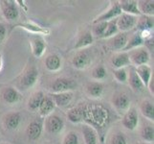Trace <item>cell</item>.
<instances>
[{"label":"cell","instance_id":"obj_2","mask_svg":"<svg viewBox=\"0 0 154 144\" xmlns=\"http://www.w3.org/2000/svg\"><path fill=\"white\" fill-rule=\"evenodd\" d=\"M77 88L76 82L68 78H57L51 84L50 90L52 93H60L72 91Z\"/></svg>","mask_w":154,"mask_h":144},{"label":"cell","instance_id":"obj_22","mask_svg":"<svg viewBox=\"0 0 154 144\" xmlns=\"http://www.w3.org/2000/svg\"><path fill=\"white\" fill-rule=\"evenodd\" d=\"M127 82H128L131 88L136 92L142 91V90L144 89V88H145L144 84H143L142 81H141V79L139 78V76L137 75V73L135 71V68H131L130 69L129 76L127 77Z\"/></svg>","mask_w":154,"mask_h":144},{"label":"cell","instance_id":"obj_34","mask_svg":"<svg viewBox=\"0 0 154 144\" xmlns=\"http://www.w3.org/2000/svg\"><path fill=\"white\" fill-rule=\"evenodd\" d=\"M118 33H119V30H118V28H117V25H116V19L107 21V26H106V29H105L103 39L112 38L113 36L117 35Z\"/></svg>","mask_w":154,"mask_h":144},{"label":"cell","instance_id":"obj_4","mask_svg":"<svg viewBox=\"0 0 154 144\" xmlns=\"http://www.w3.org/2000/svg\"><path fill=\"white\" fill-rule=\"evenodd\" d=\"M0 7H1L3 17L7 20L13 21L18 18L19 10L14 1L3 0V1H0Z\"/></svg>","mask_w":154,"mask_h":144},{"label":"cell","instance_id":"obj_39","mask_svg":"<svg viewBox=\"0 0 154 144\" xmlns=\"http://www.w3.org/2000/svg\"><path fill=\"white\" fill-rule=\"evenodd\" d=\"M110 144H127V141L124 134L118 133V134H115L111 137Z\"/></svg>","mask_w":154,"mask_h":144},{"label":"cell","instance_id":"obj_26","mask_svg":"<svg viewBox=\"0 0 154 144\" xmlns=\"http://www.w3.org/2000/svg\"><path fill=\"white\" fill-rule=\"evenodd\" d=\"M45 66L49 71H57L61 67V59L57 54H51L45 59Z\"/></svg>","mask_w":154,"mask_h":144},{"label":"cell","instance_id":"obj_3","mask_svg":"<svg viewBox=\"0 0 154 144\" xmlns=\"http://www.w3.org/2000/svg\"><path fill=\"white\" fill-rule=\"evenodd\" d=\"M138 17L127 14H122L120 17L116 18V25L119 32L125 33L127 31H130L135 28L137 23Z\"/></svg>","mask_w":154,"mask_h":144},{"label":"cell","instance_id":"obj_10","mask_svg":"<svg viewBox=\"0 0 154 144\" xmlns=\"http://www.w3.org/2000/svg\"><path fill=\"white\" fill-rule=\"evenodd\" d=\"M91 62V58L86 51H79L73 58V66L77 69H85Z\"/></svg>","mask_w":154,"mask_h":144},{"label":"cell","instance_id":"obj_12","mask_svg":"<svg viewBox=\"0 0 154 144\" xmlns=\"http://www.w3.org/2000/svg\"><path fill=\"white\" fill-rule=\"evenodd\" d=\"M111 65L114 67V69L125 68L126 66H130V60L127 52H119L115 54L111 58Z\"/></svg>","mask_w":154,"mask_h":144},{"label":"cell","instance_id":"obj_8","mask_svg":"<svg viewBox=\"0 0 154 144\" xmlns=\"http://www.w3.org/2000/svg\"><path fill=\"white\" fill-rule=\"evenodd\" d=\"M38 78V71L35 66H31L27 68L22 74L20 79L21 86H22L25 89L30 88L35 84L36 80Z\"/></svg>","mask_w":154,"mask_h":144},{"label":"cell","instance_id":"obj_24","mask_svg":"<svg viewBox=\"0 0 154 144\" xmlns=\"http://www.w3.org/2000/svg\"><path fill=\"white\" fill-rule=\"evenodd\" d=\"M55 107L56 106L50 96H44V98L42 99L38 110L42 116H49L51 115L52 111L54 110Z\"/></svg>","mask_w":154,"mask_h":144},{"label":"cell","instance_id":"obj_16","mask_svg":"<svg viewBox=\"0 0 154 144\" xmlns=\"http://www.w3.org/2000/svg\"><path fill=\"white\" fill-rule=\"evenodd\" d=\"M119 4H120V8L123 14L135 15V17L141 15L139 9H138L137 1H134V0H123V1L119 2Z\"/></svg>","mask_w":154,"mask_h":144},{"label":"cell","instance_id":"obj_43","mask_svg":"<svg viewBox=\"0 0 154 144\" xmlns=\"http://www.w3.org/2000/svg\"><path fill=\"white\" fill-rule=\"evenodd\" d=\"M2 66H3V60H2V56L0 55V71H1Z\"/></svg>","mask_w":154,"mask_h":144},{"label":"cell","instance_id":"obj_32","mask_svg":"<svg viewBox=\"0 0 154 144\" xmlns=\"http://www.w3.org/2000/svg\"><path fill=\"white\" fill-rule=\"evenodd\" d=\"M15 27H21L25 30H27L32 33H36V34H44V35H49L50 31L48 29H44L40 27V26L35 25V24H30V23H19L17 25H15Z\"/></svg>","mask_w":154,"mask_h":144},{"label":"cell","instance_id":"obj_1","mask_svg":"<svg viewBox=\"0 0 154 144\" xmlns=\"http://www.w3.org/2000/svg\"><path fill=\"white\" fill-rule=\"evenodd\" d=\"M127 53H128L130 63H132V65L135 66L136 67L140 66L147 65V62L150 60L149 51H147L145 47H142V46L135 48L133 50H130Z\"/></svg>","mask_w":154,"mask_h":144},{"label":"cell","instance_id":"obj_37","mask_svg":"<svg viewBox=\"0 0 154 144\" xmlns=\"http://www.w3.org/2000/svg\"><path fill=\"white\" fill-rule=\"evenodd\" d=\"M62 144H79L78 135L75 132H68L63 137Z\"/></svg>","mask_w":154,"mask_h":144},{"label":"cell","instance_id":"obj_20","mask_svg":"<svg viewBox=\"0 0 154 144\" xmlns=\"http://www.w3.org/2000/svg\"><path fill=\"white\" fill-rule=\"evenodd\" d=\"M135 71L137 73V75L141 79L142 83L144 84V86L146 88H147V85L149 83L151 77L153 76L151 68L147 65H144V66H140L135 67Z\"/></svg>","mask_w":154,"mask_h":144},{"label":"cell","instance_id":"obj_41","mask_svg":"<svg viewBox=\"0 0 154 144\" xmlns=\"http://www.w3.org/2000/svg\"><path fill=\"white\" fill-rule=\"evenodd\" d=\"M144 43L146 45V49L147 51H149V50H153V37H151V38L149 39H147L146 40H144Z\"/></svg>","mask_w":154,"mask_h":144},{"label":"cell","instance_id":"obj_13","mask_svg":"<svg viewBox=\"0 0 154 144\" xmlns=\"http://www.w3.org/2000/svg\"><path fill=\"white\" fill-rule=\"evenodd\" d=\"M42 132H43V125L39 121H32L26 130L28 138L33 141L38 139L42 135Z\"/></svg>","mask_w":154,"mask_h":144},{"label":"cell","instance_id":"obj_35","mask_svg":"<svg viewBox=\"0 0 154 144\" xmlns=\"http://www.w3.org/2000/svg\"><path fill=\"white\" fill-rule=\"evenodd\" d=\"M106 26H107V22L103 21V22H99V23H95V26L93 28V37H97L99 39H103V37L104 35V32L106 29Z\"/></svg>","mask_w":154,"mask_h":144},{"label":"cell","instance_id":"obj_30","mask_svg":"<svg viewBox=\"0 0 154 144\" xmlns=\"http://www.w3.org/2000/svg\"><path fill=\"white\" fill-rule=\"evenodd\" d=\"M44 98V94L42 91H38L35 92L33 95L29 98L28 102H27V108L28 110L32 111H35L38 110L39 108V105L41 103L42 99Z\"/></svg>","mask_w":154,"mask_h":144},{"label":"cell","instance_id":"obj_18","mask_svg":"<svg viewBox=\"0 0 154 144\" xmlns=\"http://www.w3.org/2000/svg\"><path fill=\"white\" fill-rule=\"evenodd\" d=\"M30 44L32 48V52H33V55L36 58H39L43 55V53L45 51L46 44L44 40H42L39 37H35V38H32L30 40Z\"/></svg>","mask_w":154,"mask_h":144},{"label":"cell","instance_id":"obj_29","mask_svg":"<svg viewBox=\"0 0 154 144\" xmlns=\"http://www.w3.org/2000/svg\"><path fill=\"white\" fill-rule=\"evenodd\" d=\"M85 113L81 108H73L68 110L67 113V118L72 123H81L84 119Z\"/></svg>","mask_w":154,"mask_h":144},{"label":"cell","instance_id":"obj_40","mask_svg":"<svg viewBox=\"0 0 154 144\" xmlns=\"http://www.w3.org/2000/svg\"><path fill=\"white\" fill-rule=\"evenodd\" d=\"M7 35V29L5 27V25L0 23V45L2 44V42L4 41L5 38H6Z\"/></svg>","mask_w":154,"mask_h":144},{"label":"cell","instance_id":"obj_19","mask_svg":"<svg viewBox=\"0 0 154 144\" xmlns=\"http://www.w3.org/2000/svg\"><path fill=\"white\" fill-rule=\"evenodd\" d=\"M83 140L85 144H97L98 143V136L97 132L93 127L89 125H83L82 128Z\"/></svg>","mask_w":154,"mask_h":144},{"label":"cell","instance_id":"obj_33","mask_svg":"<svg viewBox=\"0 0 154 144\" xmlns=\"http://www.w3.org/2000/svg\"><path fill=\"white\" fill-rule=\"evenodd\" d=\"M141 137L142 139L147 143H153L154 140V129L153 126H146L141 131Z\"/></svg>","mask_w":154,"mask_h":144},{"label":"cell","instance_id":"obj_44","mask_svg":"<svg viewBox=\"0 0 154 144\" xmlns=\"http://www.w3.org/2000/svg\"><path fill=\"white\" fill-rule=\"evenodd\" d=\"M138 144H153V143H147V142H140V143H138Z\"/></svg>","mask_w":154,"mask_h":144},{"label":"cell","instance_id":"obj_5","mask_svg":"<svg viewBox=\"0 0 154 144\" xmlns=\"http://www.w3.org/2000/svg\"><path fill=\"white\" fill-rule=\"evenodd\" d=\"M64 128V122L58 115H49L45 120V129L51 135H57Z\"/></svg>","mask_w":154,"mask_h":144},{"label":"cell","instance_id":"obj_25","mask_svg":"<svg viewBox=\"0 0 154 144\" xmlns=\"http://www.w3.org/2000/svg\"><path fill=\"white\" fill-rule=\"evenodd\" d=\"M139 12L143 15L153 17L154 14V1L153 0H140L137 1Z\"/></svg>","mask_w":154,"mask_h":144},{"label":"cell","instance_id":"obj_9","mask_svg":"<svg viewBox=\"0 0 154 144\" xmlns=\"http://www.w3.org/2000/svg\"><path fill=\"white\" fill-rule=\"evenodd\" d=\"M112 104L114 108L119 111V113H125L129 109L130 99L128 98L127 94L124 92H120L113 95Z\"/></svg>","mask_w":154,"mask_h":144},{"label":"cell","instance_id":"obj_11","mask_svg":"<svg viewBox=\"0 0 154 144\" xmlns=\"http://www.w3.org/2000/svg\"><path fill=\"white\" fill-rule=\"evenodd\" d=\"M49 96L53 100L55 106L60 107V108H64V107L68 106L71 103V101L73 99L72 91L60 92V93H51Z\"/></svg>","mask_w":154,"mask_h":144},{"label":"cell","instance_id":"obj_6","mask_svg":"<svg viewBox=\"0 0 154 144\" xmlns=\"http://www.w3.org/2000/svg\"><path fill=\"white\" fill-rule=\"evenodd\" d=\"M122 14L123 13H122V11H121L119 2H114L106 12L103 13L102 14H100L98 18H95L93 23L95 24V23H99V22H103V21H106V22H107V21L116 19L118 17H120Z\"/></svg>","mask_w":154,"mask_h":144},{"label":"cell","instance_id":"obj_36","mask_svg":"<svg viewBox=\"0 0 154 144\" xmlns=\"http://www.w3.org/2000/svg\"><path fill=\"white\" fill-rule=\"evenodd\" d=\"M113 76L114 78L120 83H126L127 82V72L125 68H120V69H114L113 70Z\"/></svg>","mask_w":154,"mask_h":144},{"label":"cell","instance_id":"obj_42","mask_svg":"<svg viewBox=\"0 0 154 144\" xmlns=\"http://www.w3.org/2000/svg\"><path fill=\"white\" fill-rule=\"evenodd\" d=\"M153 84H154V77L152 76L151 79H150V81H149V83H148V85H147V88L149 89V91H150L151 94L154 93V87H153Z\"/></svg>","mask_w":154,"mask_h":144},{"label":"cell","instance_id":"obj_7","mask_svg":"<svg viewBox=\"0 0 154 144\" xmlns=\"http://www.w3.org/2000/svg\"><path fill=\"white\" fill-rule=\"evenodd\" d=\"M138 123H139V115H138V111L136 109L132 108L127 110L122 119V124L125 128V129L129 131H134Z\"/></svg>","mask_w":154,"mask_h":144},{"label":"cell","instance_id":"obj_23","mask_svg":"<svg viewBox=\"0 0 154 144\" xmlns=\"http://www.w3.org/2000/svg\"><path fill=\"white\" fill-rule=\"evenodd\" d=\"M143 43H144V40H143V38L141 37L140 32H137V33L133 34L128 40H127L126 44L122 52H128L130 50H133L135 48L141 47Z\"/></svg>","mask_w":154,"mask_h":144},{"label":"cell","instance_id":"obj_28","mask_svg":"<svg viewBox=\"0 0 154 144\" xmlns=\"http://www.w3.org/2000/svg\"><path fill=\"white\" fill-rule=\"evenodd\" d=\"M140 110L142 114L148 120H154V106L150 100H143L140 104Z\"/></svg>","mask_w":154,"mask_h":144},{"label":"cell","instance_id":"obj_17","mask_svg":"<svg viewBox=\"0 0 154 144\" xmlns=\"http://www.w3.org/2000/svg\"><path fill=\"white\" fill-rule=\"evenodd\" d=\"M2 98L4 100V102H6L8 104H15L20 101L21 95L14 88L8 87L3 89Z\"/></svg>","mask_w":154,"mask_h":144},{"label":"cell","instance_id":"obj_21","mask_svg":"<svg viewBox=\"0 0 154 144\" xmlns=\"http://www.w3.org/2000/svg\"><path fill=\"white\" fill-rule=\"evenodd\" d=\"M153 25H154L153 17H147V15L141 14L140 17H138L135 28L137 30H139L140 32L151 31L153 29Z\"/></svg>","mask_w":154,"mask_h":144},{"label":"cell","instance_id":"obj_45","mask_svg":"<svg viewBox=\"0 0 154 144\" xmlns=\"http://www.w3.org/2000/svg\"><path fill=\"white\" fill-rule=\"evenodd\" d=\"M0 144H9V143H0Z\"/></svg>","mask_w":154,"mask_h":144},{"label":"cell","instance_id":"obj_31","mask_svg":"<svg viewBox=\"0 0 154 144\" xmlns=\"http://www.w3.org/2000/svg\"><path fill=\"white\" fill-rule=\"evenodd\" d=\"M86 91L88 95L92 96V97H100L103 92V86L98 82L89 83L86 86Z\"/></svg>","mask_w":154,"mask_h":144},{"label":"cell","instance_id":"obj_14","mask_svg":"<svg viewBox=\"0 0 154 144\" xmlns=\"http://www.w3.org/2000/svg\"><path fill=\"white\" fill-rule=\"evenodd\" d=\"M3 123L7 130H17L21 123V114L19 113H10L7 115H5Z\"/></svg>","mask_w":154,"mask_h":144},{"label":"cell","instance_id":"obj_15","mask_svg":"<svg viewBox=\"0 0 154 144\" xmlns=\"http://www.w3.org/2000/svg\"><path fill=\"white\" fill-rule=\"evenodd\" d=\"M127 40H128V38H127L125 33H118L117 35L113 36L112 38H110L109 45L112 50L122 52L126 44Z\"/></svg>","mask_w":154,"mask_h":144},{"label":"cell","instance_id":"obj_38","mask_svg":"<svg viewBox=\"0 0 154 144\" xmlns=\"http://www.w3.org/2000/svg\"><path fill=\"white\" fill-rule=\"evenodd\" d=\"M106 76V69L103 66H99L97 67H95L92 71V77L95 80H103Z\"/></svg>","mask_w":154,"mask_h":144},{"label":"cell","instance_id":"obj_27","mask_svg":"<svg viewBox=\"0 0 154 144\" xmlns=\"http://www.w3.org/2000/svg\"><path fill=\"white\" fill-rule=\"evenodd\" d=\"M94 42V37L91 32H84L75 44V49H83Z\"/></svg>","mask_w":154,"mask_h":144}]
</instances>
